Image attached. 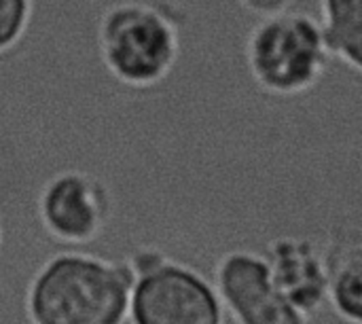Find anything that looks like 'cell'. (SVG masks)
<instances>
[{"label":"cell","mask_w":362,"mask_h":324,"mask_svg":"<svg viewBox=\"0 0 362 324\" xmlns=\"http://www.w3.org/2000/svg\"><path fill=\"white\" fill-rule=\"evenodd\" d=\"M132 287L127 259L62 250L30 278L25 314L30 324H125Z\"/></svg>","instance_id":"1"},{"label":"cell","mask_w":362,"mask_h":324,"mask_svg":"<svg viewBox=\"0 0 362 324\" xmlns=\"http://www.w3.org/2000/svg\"><path fill=\"white\" fill-rule=\"evenodd\" d=\"M214 287L235 324H310L276 287L263 253L235 248L214 265Z\"/></svg>","instance_id":"6"},{"label":"cell","mask_w":362,"mask_h":324,"mask_svg":"<svg viewBox=\"0 0 362 324\" xmlns=\"http://www.w3.org/2000/svg\"><path fill=\"white\" fill-rule=\"evenodd\" d=\"M34 19V0H0V55L28 34Z\"/></svg>","instance_id":"10"},{"label":"cell","mask_w":362,"mask_h":324,"mask_svg":"<svg viewBox=\"0 0 362 324\" xmlns=\"http://www.w3.org/2000/svg\"><path fill=\"white\" fill-rule=\"evenodd\" d=\"M112 208L106 180L74 166L53 172L36 193V219L42 231L64 246L95 242L106 231Z\"/></svg>","instance_id":"5"},{"label":"cell","mask_w":362,"mask_h":324,"mask_svg":"<svg viewBox=\"0 0 362 324\" xmlns=\"http://www.w3.org/2000/svg\"><path fill=\"white\" fill-rule=\"evenodd\" d=\"M244 59L259 89L295 98L322 81L333 55L320 19L284 11L259 19L244 42Z\"/></svg>","instance_id":"3"},{"label":"cell","mask_w":362,"mask_h":324,"mask_svg":"<svg viewBox=\"0 0 362 324\" xmlns=\"http://www.w3.org/2000/svg\"><path fill=\"white\" fill-rule=\"evenodd\" d=\"M295 0H238V4L257 15L259 19L263 17H272V15H278V13H284V11H291V4Z\"/></svg>","instance_id":"11"},{"label":"cell","mask_w":362,"mask_h":324,"mask_svg":"<svg viewBox=\"0 0 362 324\" xmlns=\"http://www.w3.org/2000/svg\"><path fill=\"white\" fill-rule=\"evenodd\" d=\"M2 242H4V229H2V219H0V250H2Z\"/></svg>","instance_id":"12"},{"label":"cell","mask_w":362,"mask_h":324,"mask_svg":"<svg viewBox=\"0 0 362 324\" xmlns=\"http://www.w3.org/2000/svg\"><path fill=\"white\" fill-rule=\"evenodd\" d=\"M322 250L331 310L344 323L362 324V229H333Z\"/></svg>","instance_id":"8"},{"label":"cell","mask_w":362,"mask_h":324,"mask_svg":"<svg viewBox=\"0 0 362 324\" xmlns=\"http://www.w3.org/2000/svg\"><path fill=\"white\" fill-rule=\"evenodd\" d=\"M134 270L132 324H225L227 312L212 280L163 250L140 246L127 257Z\"/></svg>","instance_id":"4"},{"label":"cell","mask_w":362,"mask_h":324,"mask_svg":"<svg viewBox=\"0 0 362 324\" xmlns=\"http://www.w3.org/2000/svg\"><path fill=\"white\" fill-rule=\"evenodd\" d=\"M95 49L117 83L157 89L180 59L178 11L153 0H112L98 15Z\"/></svg>","instance_id":"2"},{"label":"cell","mask_w":362,"mask_h":324,"mask_svg":"<svg viewBox=\"0 0 362 324\" xmlns=\"http://www.w3.org/2000/svg\"><path fill=\"white\" fill-rule=\"evenodd\" d=\"M280 293L308 318L329 306V270L325 250L308 238L282 236L263 250Z\"/></svg>","instance_id":"7"},{"label":"cell","mask_w":362,"mask_h":324,"mask_svg":"<svg viewBox=\"0 0 362 324\" xmlns=\"http://www.w3.org/2000/svg\"><path fill=\"white\" fill-rule=\"evenodd\" d=\"M320 23L331 55L362 74V0H320Z\"/></svg>","instance_id":"9"}]
</instances>
